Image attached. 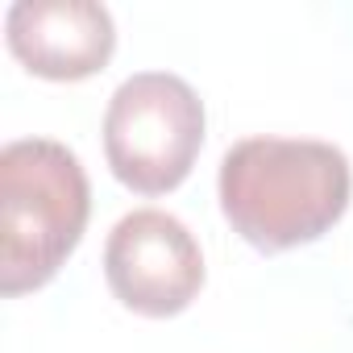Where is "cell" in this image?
<instances>
[{"label":"cell","instance_id":"cell-2","mask_svg":"<svg viewBox=\"0 0 353 353\" xmlns=\"http://www.w3.org/2000/svg\"><path fill=\"white\" fill-rule=\"evenodd\" d=\"M92 216L88 174L63 141L21 137L0 150V295L46 287Z\"/></svg>","mask_w":353,"mask_h":353},{"label":"cell","instance_id":"cell-3","mask_svg":"<svg viewBox=\"0 0 353 353\" xmlns=\"http://www.w3.org/2000/svg\"><path fill=\"white\" fill-rule=\"evenodd\" d=\"M204 100L170 71L129 75L104 112V158L117 183L137 196L174 192L204 145Z\"/></svg>","mask_w":353,"mask_h":353},{"label":"cell","instance_id":"cell-1","mask_svg":"<svg viewBox=\"0 0 353 353\" xmlns=\"http://www.w3.org/2000/svg\"><path fill=\"white\" fill-rule=\"evenodd\" d=\"M221 212L258 254L320 241L349 208L353 170L341 145L316 137H241L221 158Z\"/></svg>","mask_w":353,"mask_h":353},{"label":"cell","instance_id":"cell-4","mask_svg":"<svg viewBox=\"0 0 353 353\" xmlns=\"http://www.w3.org/2000/svg\"><path fill=\"white\" fill-rule=\"evenodd\" d=\"M204 254L192 229L162 208L121 216L104 241L108 291L137 316L166 320L196 303L204 287Z\"/></svg>","mask_w":353,"mask_h":353},{"label":"cell","instance_id":"cell-5","mask_svg":"<svg viewBox=\"0 0 353 353\" xmlns=\"http://www.w3.org/2000/svg\"><path fill=\"white\" fill-rule=\"evenodd\" d=\"M5 42L38 79L79 83L112 63L117 26L96 0H17L5 13Z\"/></svg>","mask_w":353,"mask_h":353}]
</instances>
